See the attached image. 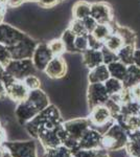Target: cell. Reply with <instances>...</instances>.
Segmentation results:
<instances>
[{
  "label": "cell",
  "instance_id": "obj_1",
  "mask_svg": "<svg viewBox=\"0 0 140 157\" xmlns=\"http://www.w3.org/2000/svg\"><path fill=\"white\" fill-rule=\"evenodd\" d=\"M63 123L62 115L60 110L53 104H50L47 108L40 111L37 115L24 125L26 132L32 136V138L37 137L38 132L42 130H48L58 127Z\"/></svg>",
  "mask_w": 140,
  "mask_h": 157
},
{
  "label": "cell",
  "instance_id": "obj_2",
  "mask_svg": "<svg viewBox=\"0 0 140 157\" xmlns=\"http://www.w3.org/2000/svg\"><path fill=\"white\" fill-rule=\"evenodd\" d=\"M63 127L67 132V137L63 145L69 148L72 153H74L78 150V140L89 128L92 127V124L89 117H80L63 121Z\"/></svg>",
  "mask_w": 140,
  "mask_h": 157
},
{
  "label": "cell",
  "instance_id": "obj_3",
  "mask_svg": "<svg viewBox=\"0 0 140 157\" xmlns=\"http://www.w3.org/2000/svg\"><path fill=\"white\" fill-rule=\"evenodd\" d=\"M129 140V133L115 121L112 123L110 128L103 134L101 148L108 152L119 151L126 148Z\"/></svg>",
  "mask_w": 140,
  "mask_h": 157
},
{
  "label": "cell",
  "instance_id": "obj_4",
  "mask_svg": "<svg viewBox=\"0 0 140 157\" xmlns=\"http://www.w3.org/2000/svg\"><path fill=\"white\" fill-rule=\"evenodd\" d=\"M67 137V132L63 127V123L59 125L58 127L53 129H48V130H42L38 132L36 139L40 141L43 149L48 150V149L57 148V147L63 145L64 140Z\"/></svg>",
  "mask_w": 140,
  "mask_h": 157
},
{
  "label": "cell",
  "instance_id": "obj_5",
  "mask_svg": "<svg viewBox=\"0 0 140 157\" xmlns=\"http://www.w3.org/2000/svg\"><path fill=\"white\" fill-rule=\"evenodd\" d=\"M2 147L12 157H38L37 144L35 140H6Z\"/></svg>",
  "mask_w": 140,
  "mask_h": 157
},
{
  "label": "cell",
  "instance_id": "obj_6",
  "mask_svg": "<svg viewBox=\"0 0 140 157\" xmlns=\"http://www.w3.org/2000/svg\"><path fill=\"white\" fill-rule=\"evenodd\" d=\"M6 70L16 78L17 81H23L27 75H34L36 67L32 59L11 60L6 66Z\"/></svg>",
  "mask_w": 140,
  "mask_h": 157
},
{
  "label": "cell",
  "instance_id": "obj_7",
  "mask_svg": "<svg viewBox=\"0 0 140 157\" xmlns=\"http://www.w3.org/2000/svg\"><path fill=\"white\" fill-rule=\"evenodd\" d=\"M38 43L34 38L25 36L19 43L11 47H7L13 60H22V59H32V54Z\"/></svg>",
  "mask_w": 140,
  "mask_h": 157
},
{
  "label": "cell",
  "instance_id": "obj_8",
  "mask_svg": "<svg viewBox=\"0 0 140 157\" xmlns=\"http://www.w3.org/2000/svg\"><path fill=\"white\" fill-rule=\"evenodd\" d=\"M26 34L23 30L18 29L17 26L7 22H2L0 24V43L6 45V47H11L19 43L24 39Z\"/></svg>",
  "mask_w": 140,
  "mask_h": 157
},
{
  "label": "cell",
  "instance_id": "obj_9",
  "mask_svg": "<svg viewBox=\"0 0 140 157\" xmlns=\"http://www.w3.org/2000/svg\"><path fill=\"white\" fill-rule=\"evenodd\" d=\"M109 98H110V95L107 92L104 83L89 84L87 88V103L90 110L96 106L105 105Z\"/></svg>",
  "mask_w": 140,
  "mask_h": 157
},
{
  "label": "cell",
  "instance_id": "obj_10",
  "mask_svg": "<svg viewBox=\"0 0 140 157\" xmlns=\"http://www.w3.org/2000/svg\"><path fill=\"white\" fill-rule=\"evenodd\" d=\"M52 58H53V54L51 52V50H50L49 46H48V43L41 42V43H38L37 46H36L32 60L36 69L40 70V71H44L45 67L47 66V64L49 63V61Z\"/></svg>",
  "mask_w": 140,
  "mask_h": 157
},
{
  "label": "cell",
  "instance_id": "obj_11",
  "mask_svg": "<svg viewBox=\"0 0 140 157\" xmlns=\"http://www.w3.org/2000/svg\"><path fill=\"white\" fill-rule=\"evenodd\" d=\"M67 70V63L63 56H53V58L45 67L44 73L51 80H59L65 77Z\"/></svg>",
  "mask_w": 140,
  "mask_h": 157
},
{
  "label": "cell",
  "instance_id": "obj_12",
  "mask_svg": "<svg viewBox=\"0 0 140 157\" xmlns=\"http://www.w3.org/2000/svg\"><path fill=\"white\" fill-rule=\"evenodd\" d=\"M97 23H111L113 21V11L107 2L96 1L91 3V15Z\"/></svg>",
  "mask_w": 140,
  "mask_h": 157
},
{
  "label": "cell",
  "instance_id": "obj_13",
  "mask_svg": "<svg viewBox=\"0 0 140 157\" xmlns=\"http://www.w3.org/2000/svg\"><path fill=\"white\" fill-rule=\"evenodd\" d=\"M101 138H103V134L98 132L96 129L90 127L78 140V150L80 149L94 150V149L101 148Z\"/></svg>",
  "mask_w": 140,
  "mask_h": 157
},
{
  "label": "cell",
  "instance_id": "obj_14",
  "mask_svg": "<svg viewBox=\"0 0 140 157\" xmlns=\"http://www.w3.org/2000/svg\"><path fill=\"white\" fill-rule=\"evenodd\" d=\"M89 120L92 126L95 127H103L110 121H114L110 110L106 105H99L91 109Z\"/></svg>",
  "mask_w": 140,
  "mask_h": 157
},
{
  "label": "cell",
  "instance_id": "obj_15",
  "mask_svg": "<svg viewBox=\"0 0 140 157\" xmlns=\"http://www.w3.org/2000/svg\"><path fill=\"white\" fill-rule=\"evenodd\" d=\"M38 113L39 111L26 100L23 102L17 103V106L15 108V116H16L18 123L22 126L32 121Z\"/></svg>",
  "mask_w": 140,
  "mask_h": 157
},
{
  "label": "cell",
  "instance_id": "obj_16",
  "mask_svg": "<svg viewBox=\"0 0 140 157\" xmlns=\"http://www.w3.org/2000/svg\"><path fill=\"white\" fill-rule=\"evenodd\" d=\"M29 89L23 83V81H16L6 88V97L15 103L23 102L27 98Z\"/></svg>",
  "mask_w": 140,
  "mask_h": 157
},
{
  "label": "cell",
  "instance_id": "obj_17",
  "mask_svg": "<svg viewBox=\"0 0 140 157\" xmlns=\"http://www.w3.org/2000/svg\"><path fill=\"white\" fill-rule=\"evenodd\" d=\"M27 102H29L38 111H42L50 105V101L48 95L44 90L41 88L35 90H29L28 97L26 98Z\"/></svg>",
  "mask_w": 140,
  "mask_h": 157
},
{
  "label": "cell",
  "instance_id": "obj_18",
  "mask_svg": "<svg viewBox=\"0 0 140 157\" xmlns=\"http://www.w3.org/2000/svg\"><path fill=\"white\" fill-rule=\"evenodd\" d=\"M82 63L84 66L88 68L89 70L100 64H104L101 50H95L90 48L85 50L82 54Z\"/></svg>",
  "mask_w": 140,
  "mask_h": 157
},
{
  "label": "cell",
  "instance_id": "obj_19",
  "mask_svg": "<svg viewBox=\"0 0 140 157\" xmlns=\"http://www.w3.org/2000/svg\"><path fill=\"white\" fill-rule=\"evenodd\" d=\"M110 72H109L108 66L105 64H100L98 66L90 69L88 73V82L89 84L93 83H105L109 78H110Z\"/></svg>",
  "mask_w": 140,
  "mask_h": 157
},
{
  "label": "cell",
  "instance_id": "obj_20",
  "mask_svg": "<svg viewBox=\"0 0 140 157\" xmlns=\"http://www.w3.org/2000/svg\"><path fill=\"white\" fill-rule=\"evenodd\" d=\"M124 149L130 157H140V130L129 133V140Z\"/></svg>",
  "mask_w": 140,
  "mask_h": 157
},
{
  "label": "cell",
  "instance_id": "obj_21",
  "mask_svg": "<svg viewBox=\"0 0 140 157\" xmlns=\"http://www.w3.org/2000/svg\"><path fill=\"white\" fill-rule=\"evenodd\" d=\"M73 19L84 20L91 15V3L85 0L76 1L72 6Z\"/></svg>",
  "mask_w": 140,
  "mask_h": 157
},
{
  "label": "cell",
  "instance_id": "obj_22",
  "mask_svg": "<svg viewBox=\"0 0 140 157\" xmlns=\"http://www.w3.org/2000/svg\"><path fill=\"white\" fill-rule=\"evenodd\" d=\"M124 88L130 89L133 86L140 83V68L135 64H131L128 66L127 75L124 80L123 81Z\"/></svg>",
  "mask_w": 140,
  "mask_h": 157
},
{
  "label": "cell",
  "instance_id": "obj_23",
  "mask_svg": "<svg viewBox=\"0 0 140 157\" xmlns=\"http://www.w3.org/2000/svg\"><path fill=\"white\" fill-rule=\"evenodd\" d=\"M114 32L117 33L121 37L124 45H135L136 46V34L128 26L116 25V26H114Z\"/></svg>",
  "mask_w": 140,
  "mask_h": 157
},
{
  "label": "cell",
  "instance_id": "obj_24",
  "mask_svg": "<svg viewBox=\"0 0 140 157\" xmlns=\"http://www.w3.org/2000/svg\"><path fill=\"white\" fill-rule=\"evenodd\" d=\"M136 50L135 45H123L120 49L117 52L118 61L123 62L127 66L131 64H134V54Z\"/></svg>",
  "mask_w": 140,
  "mask_h": 157
},
{
  "label": "cell",
  "instance_id": "obj_25",
  "mask_svg": "<svg viewBox=\"0 0 140 157\" xmlns=\"http://www.w3.org/2000/svg\"><path fill=\"white\" fill-rule=\"evenodd\" d=\"M112 22L111 23H97L91 34L98 40L104 42L114 32V25H112Z\"/></svg>",
  "mask_w": 140,
  "mask_h": 157
},
{
  "label": "cell",
  "instance_id": "obj_26",
  "mask_svg": "<svg viewBox=\"0 0 140 157\" xmlns=\"http://www.w3.org/2000/svg\"><path fill=\"white\" fill-rule=\"evenodd\" d=\"M107 66H108L109 72H110V75L112 78H118L120 81L124 80L127 75V69H128V66L126 64H123L120 61H115V62L111 63Z\"/></svg>",
  "mask_w": 140,
  "mask_h": 157
},
{
  "label": "cell",
  "instance_id": "obj_27",
  "mask_svg": "<svg viewBox=\"0 0 140 157\" xmlns=\"http://www.w3.org/2000/svg\"><path fill=\"white\" fill-rule=\"evenodd\" d=\"M104 85H105L107 92L109 93V95L119 94V93L124 89L123 81L118 80V78H112V77L109 78L108 80L104 83Z\"/></svg>",
  "mask_w": 140,
  "mask_h": 157
},
{
  "label": "cell",
  "instance_id": "obj_28",
  "mask_svg": "<svg viewBox=\"0 0 140 157\" xmlns=\"http://www.w3.org/2000/svg\"><path fill=\"white\" fill-rule=\"evenodd\" d=\"M123 45H124V43L123 41V39H121V37L115 32L112 33L110 36L104 41V46L113 50V52H118Z\"/></svg>",
  "mask_w": 140,
  "mask_h": 157
},
{
  "label": "cell",
  "instance_id": "obj_29",
  "mask_svg": "<svg viewBox=\"0 0 140 157\" xmlns=\"http://www.w3.org/2000/svg\"><path fill=\"white\" fill-rule=\"evenodd\" d=\"M73 153L69 148L64 145H61L57 148L45 150L43 157H72Z\"/></svg>",
  "mask_w": 140,
  "mask_h": 157
},
{
  "label": "cell",
  "instance_id": "obj_30",
  "mask_svg": "<svg viewBox=\"0 0 140 157\" xmlns=\"http://www.w3.org/2000/svg\"><path fill=\"white\" fill-rule=\"evenodd\" d=\"M75 38L76 36L69 29H66L64 32L62 33V36H61L60 39L64 43L66 52H71V54H74L75 52V47H74Z\"/></svg>",
  "mask_w": 140,
  "mask_h": 157
},
{
  "label": "cell",
  "instance_id": "obj_31",
  "mask_svg": "<svg viewBox=\"0 0 140 157\" xmlns=\"http://www.w3.org/2000/svg\"><path fill=\"white\" fill-rule=\"evenodd\" d=\"M71 32L75 35V36H83V35H88V32L85 27L83 20L78 19H72L69 22V26H68Z\"/></svg>",
  "mask_w": 140,
  "mask_h": 157
},
{
  "label": "cell",
  "instance_id": "obj_32",
  "mask_svg": "<svg viewBox=\"0 0 140 157\" xmlns=\"http://www.w3.org/2000/svg\"><path fill=\"white\" fill-rule=\"evenodd\" d=\"M47 43H48V46H49V48L51 50L53 56H63L65 54V52H66L65 45L61 39L53 38V39H51Z\"/></svg>",
  "mask_w": 140,
  "mask_h": 157
},
{
  "label": "cell",
  "instance_id": "obj_33",
  "mask_svg": "<svg viewBox=\"0 0 140 157\" xmlns=\"http://www.w3.org/2000/svg\"><path fill=\"white\" fill-rule=\"evenodd\" d=\"M74 47H75V52H80V54H83L85 50H87L89 48L87 35L76 36L75 42H74Z\"/></svg>",
  "mask_w": 140,
  "mask_h": 157
},
{
  "label": "cell",
  "instance_id": "obj_34",
  "mask_svg": "<svg viewBox=\"0 0 140 157\" xmlns=\"http://www.w3.org/2000/svg\"><path fill=\"white\" fill-rule=\"evenodd\" d=\"M23 83L26 85V87L28 88L29 90H35V89L41 88V80H40V78L37 77L35 73L34 75H27L23 80Z\"/></svg>",
  "mask_w": 140,
  "mask_h": 157
},
{
  "label": "cell",
  "instance_id": "obj_35",
  "mask_svg": "<svg viewBox=\"0 0 140 157\" xmlns=\"http://www.w3.org/2000/svg\"><path fill=\"white\" fill-rule=\"evenodd\" d=\"M100 50H101V54H103V61H104V64L105 65H109V64H111V63L115 62V61H118L117 52L107 48L105 46H104Z\"/></svg>",
  "mask_w": 140,
  "mask_h": 157
},
{
  "label": "cell",
  "instance_id": "obj_36",
  "mask_svg": "<svg viewBox=\"0 0 140 157\" xmlns=\"http://www.w3.org/2000/svg\"><path fill=\"white\" fill-rule=\"evenodd\" d=\"M88 44L90 49H95V50H100L104 47V42L98 40L97 38H95L92 34H88Z\"/></svg>",
  "mask_w": 140,
  "mask_h": 157
},
{
  "label": "cell",
  "instance_id": "obj_37",
  "mask_svg": "<svg viewBox=\"0 0 140 157\" xmlns=\"http://www.w3.org/2000/svg\"><path fill=\"white\" fill-rule=\"evenodd\" d=\"M11 60H12V57H11V54H9V48H7L6 45L0 43V62H1L4 66H6V64Z\"/></svg>",
  "mask_w": 140,
  "mask_h": 157
},
{
  "label": "cell",
  "instance_id": "obj_38",
  "mask_svg": "<svg viewBox=\"0 0 140 157\" xmlns=\"http://www.w3.org/2000/svg\"><path fill=\"white\" fill-rule=\"evenodd\" d=\"M96 150H86V149H80V150L75 151L73 153L72 157H95L96 155Z\"/></svg>",
  "mask_w": 140,
  "mask_h": 157
},
{
  "label": "cell",
  "instance_id": "obj_39",
  "mask_svg": "<svg viewBox=\"0 0 140 157\" xmlns=\"http://www.w3.org/2000/svg\"><path fill=\"white\" fill-rule=\"evenodd\" d=\"M83 22H84V24H85V27H86V29H87L88 34H91V33L93 32V29H95V26L97 25V22H96L91 16L84 19Z\"/></svg>",
  "mask_w": 140,
  "mask_h": 157
},
{
  "label": "cell",
  "instance_id": "obj_40",
  "mask_svg": "<svg viewBox=\"0 0 140 157\" xmlns=\"http://www.w3.org/2000/svg\"><path fill=\"white\" fill-rule=\"evenodd\" d=\"M59 1H60V0H38V3H39L40 7H43V9H50V7L57 6Z\"/></svg>",
  "mask_w": 140,
  "mask_h": 157
},
{
  "label": "cell",
  "instance_id": "obj_41",
  "mask_svg": "<svg viewBox=\"0 0 140 157\" xmlns=\"http://www.w3.org/2000/svg\"><path fill=\"white\" fill-rule=\"evenodd\" d=\"M130 91H131L133 101H136V102L140 103V83L133 86L132 88H130Z\"/></svg>",
  "mask_w": 140,
  "mask_h": 157
},
{
  "label": "cell",
  "instance_id": "obj_42",
  "mask_svg": "<svg viewBox=\"0 0 140 157\" xmlns=\"http://www.w3.org/2000/svg\"><path fill=\"white\" fill-rule=\"evenodd\" d=\"M24 1H25V0H9V3H7V6L14 7V9H16V7L21 6L22 4H23Z\"/></svg>",
  "mask_w": 140,
  "mask_h": 157
},
{
  "label": "cell",
  "instance_id": "obj_43",
  "mask_svg": "<svg viewBox=\"0 0 140 157\" xmlns=\"http://www.w3.org/2000/svg\"><path fill=\"white\" fill-rule=\"evenodd\" d=\"M134 64L137 65L140 68V49L136 48L134 54Z\"/></svg>",
  "mask_w": 140,
  "mask_h": 157
},
{
  "label": "cell",
  "instance_id": "obj_44",
  "mask_svg": "<svg viewBox=\"0 0 140 157\" xmlns=\"http://www.w3.org/2000/svg\"><path fill=\"white\" fill-rule=\"evenodd\" d=\"M95 157H110V156H109L108 151H106L105 149H103V148H99L96 150Z\"/></svg>",
  "mask_w": 140,
  "mask_h": 157
},
{
  "label": "cell",
  "instance_id": "obj_45",
  "mask_svg": "<svg viewBox=\"0 0 140 157\" xmlns=\"http://www.w3.org/2000/svg\"><path fill=\"white\" fill-rule=\"evenodd\" d=\"M6 140V132L3 128L0 126V146H2V144Z\"/></svg>",
  "mask_w": 140,
  "mask_h": 157
},
{
  "label": "cell",
  "instance_id": "obj_46",
  "mask_svg": "<svg viewBox=\"0 0 140 157\" xmlns=\"http://www.w3.org/2000/svg\"><path fill=\"white\" fill-rule=\"evenodd\" d=\"M6 97V88L3 83L0 81V100H2V98H4Z\"/></svg>",
  "mask_w": 140,
  "mask_h": 157
},
{
  "label": "cell",
  "instance_id": "obj_47",
  "mask_svg": "<svg viewBox=\"0 0 140 157\" xmlns=\"http://www.w3.org/2000/svg\"><path fill=\"white\" fill-rule=\"evenodd\" d=\"M4 14H6V10H4V7H0V24L3 22Z\"/></svg>",
  "mask_w": 140,
  "mask_h": 157
},
{
  "label": "cell",
  "instance_id": "obj_48",
  "mask_svg": "<svg viewBox=\"0 0 140 157\" xmlns=\"http://www.w3.org/2000/svg\"><path fill=\"white\" fill-rule=\"evenodd\" d=\"M9 0H0V6H7V3H9Z\"/></svg>",
  "mask_w": 140,
  "mask_h": 157
},
{
  "label": "cell",
  "instance_id": "obj_49",
  "mask_svg": "<svg viewBox=\"0 0 140 157\" xmlns=\"http://www.w3.org/2000/svg\"><path fill=\"white\" fill-rule=\"evenodd\" d=\"M2 157H12V155L6 150V149H4V152H3V154H2Z\"/></svg>",
  "mask_w": 140,
  "mask_h": 157
},
{
  "label": "cell",
  "instance_id": "obj_50",
  "mask_svg": "<svg viewBox=\"0 0 140 157\" xmlns=\"http://www.w3.org/2000/svg\"><path fill=\"white\" fill-rule=\"evenodd\" d=\"M4 70H6V66H4V65L2 64L1 62H0V75H1V73L3 72Z\"/></svg>",
  "mask_w": 140,
  "mask_h": 157
},
{
  "label": "cell",
  "instance_id": "obj_51",
  "mask_svg": "<svg viewBox=\"0 0 140 157\" xmlns=\"http://www.w3.org/2000/svg\"><path fill=\"white\" fill-rule=\"evenodd\" d=\"M4 152V148L2 146H0V157H2V154Z\"/></svg>",
  "mask_w": 140,
  "mask_h": 157
},
{
  "label": "cell",
  "instance_id": "obj_52",
  "mask_svg": "<svg viewBox=\"0 0 140 157\" xmlns=\"http://www.w3.org/2000/svg\"><path fill=\"white\" fill-rule=\"evenodd\" d=\"M25 1H29V2H32V1H37V2H38V0H25Z\"/></svg>",
  "mask_w": 140,
  "mask_h": 157
},
{
  "label": "cell",
  "instance_id": "obj_53",
  "mask_svg": "<svg viewBox=\"0 0 140 157\" xmlns=\"http://www.w3.org/2000/svg\"><path fill=\"white\" fill-rule=\"evenodd\" d=\"M0 126H1V124H0Z\"/></svg>",
  "mask_w": 140,
  "mask_h": 157
}]
</instances>
